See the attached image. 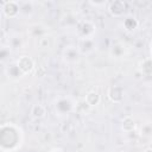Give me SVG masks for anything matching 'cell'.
<instances>
[{
    "instance_id": "cell-1",
    "label": "cell",
    "mask_w": 152,
    "mask_h": 152,
    "mask_svg": "<svg viewBox=\"0 0 152 152\" xmlns=\"http://www.w3.org/2000/svg\"><path fill=\"white\" fill-rule=\"evenodd\" d=\"M75 102L69 96H59L53 102V109L56 115L58 116H66L72 110H75Z\"/></svg>"
},
{
    "instance_id": "cell-2",
    "label": "cell",
    "mask_w": 152,
    "mask_h": 152,
    "mask_svg": "<svg viewBox=\"0 0 152 152\" xmlns=\"http://www.w3.org/2000/svg\"><path fill=\"white\" fill-rule=\"evenodd\" d=\"M76 36L78 39H86V38H94L96 32L95 24L89 19H81L77 20L76 25Z\"/></svg>"
},
{
    "instance_id": "cell-3",
    "label": "cell",
    "mask_w": 152,
    "mask_h": 152,
    "mask_svg": "<svg viewBox=\"0 0 152 152\" xmlns=\"http://www.w3.org/2000/svg\"><path fill=\"white\" fill-rule=\"evenodd\" d=\"M15 64H17V66L19 68V70L21 71V74L24 76L32 74L36 69L34 59L28 55H21L19 58L15 59Z\"/></svg>"
},
{
    "instance_id": "cell-4",
    "label": "cell",
    "mask_w": 152,
    "mask_h": 152,
    "mask_svg": "<svg viewBox=\"0 0 152 152\" xmlns=\"http://www.w3.org/2000/svg\"><path fill=\"white\" fill-rule=\"evenodd\" d=\"M127 2L124 0H114L108 4L107 11L113 18H122L127 12Z\"/></svg>"
},
{
    "instance_id": "cell-5",
    "label": "cell",
    "mask_w": 152,
    "mask_h": 152,
    "mask_svg": "<svg viewBox=\"0 0 152 152\" xmlns=\"http://www.w3.org/2000/svg\"><path fill=\"white\" fill-rule=\"evenodd\" d=\"M2 15L10 19H14L19 15V2L18 1H5L0 6Z\"/></svg>"
},
{
    "instance_id": "cell-6",
    "label": "cell",
    "mask_w": 152,
    "mask_h": 152,
    "mask_svg": "<svg viewBox=\"0 0 152 152\" xmlns=\"http://www.w3.org/2000/svg\"><path fill=\"white\" fill-rule=\"evenodd\" d=\"M107 97L113 103H121L125 97V90L121 86H110L107 90Z\"/></svg>"
},
{
    "instance_id": "cell-7",
    "label": "cell",
    "mask_w": 152,
    "mask_h": 152,
    "mask_svg": "<svg viewBox=\"0 0 152 152\" xmlns=\"http://www.w3.org/2000/svg\"><path fill=\"white\" fill-rule=\"evenodd\" d=\"M62 56H63V59H64L66 63L74 64V63H76V62L80 61L81 53H80L77 46L69 45V46H65V49H64L63 52H62Z\"/></svg>"
},
{
    "instance_id": "cell-8",
    "label": "cell",
    "mask_w": 152,
    "mask_h": 152,
    "mask_svg": "<svg viewBox=\"0 0 152 152\" xmlns=\"http://www.w3.org/2000/svg\"><path fill=\"white\" fill-rule=\"evenodd\" d=\"M77 49L81 55H90L96 49V42L95 38H86V39H78Z\"/></svg>"
},
{
    "instance_id": "cell-9",
    "label": "cell",
    "mask_w": 152,
    "mask_h": 152,
    "mask_svg": "<svg viewBox=\"0 0 152 152\" xmlns=\"http://www.w3.org/2000/svg\"><path fill=\"white\" fill-rule=\"evenodd\" d=\"M122 27L126 32L128 33H133L138 27H139V20L137 19V17L129 14V15H126L122 20Z\"/></svg>"
},
{
    "instance_id": "cell-10",
    "label": "cell",
    "mask_w": 152,
    "mask_h": 152,
    "mask_svg": "<svg viewBox=\"0 0 152 152\" xmlns=\"http://www.w3.org/2000/svg\"><path fill=\"white\" fill-rule=\"evenodd\" d=\"M83 101L87 103V106H88L89 108L96 107V106L100 104V102H101V95H100V93H99L97 90L91 89V90H89V91L86 94Z\"/></svg>"
},
{
    "instance_id": "cell-11",
    "label": "cell",
    "mask_w": 152,
    "mask_h": 152,
    "mask_svg": "<svg viewBox=\"0 0 152 152\" xmlns=\"http://www.w3.org/2000/svg\"><path fill=\"white\" fill-rule=\"evenodd\" d=\"M5 74H6V76H7L8 78H11V80H13V81H18V80H20V78L24 76V75L21 74V71L19 70V68L17 66L15 61L12 62V63H10V64H7V66H6V69H5Z\"/></svg>"
},
{
    "instance_id": "cell-12",
    "label": "cell",
    "mask_w": 152,
    "mask_h": 152,
    "mask_svg": "<svg viewBox=\"0 0 152 152\" xmlns=\"http://www.w3.org/2000/svg\"><path fill=\"white\" fill-rule=\"evenodd\" d=\"M138 71L140 72V75L144 77L150 78L151 74H152V64H151V58L146 57L142 61L139 62V66H138Z\"/></svg>"
},
{
    "instance_id": "cell-13",
    "label": "cell",
    "mask_w": 152,
    "mask_h": 152,
    "mask_svg": "<svg viewBox=\"0 0 152 152\" xmlns=\"http://www.w3.org/2000/svg\"><path fill=\"white\" fill-rule=\"evenodd\" d=\"M30 114L33 119L40 120V119L45 118V115H46V107L42 103H34L30 109Z\"/></svg>"
},
{
    "instance_id": "cell-14",
    "label": "cell",
    "mask_w": 152,
    "mask_h": 152,
    "mask_svg": "<svg viewBox=\"0 0 152 152\" xmlns=\"http://www.w3.org/2000/svg\"><path fill=\"white\" fill-rule=\"evenodd\" d=\"M135 121L131 115H126L121 120V129L126 133H132L135 129Z\"/></svg>"
},
{
    "instance_id": "cell-15",
    "label": "cell",
    "mask_w": 152,
    "mask_h": 152,
    "mask_svg": "<svg viewBox=\"0 0 152 152\" xmlns=\"http://www.w3.org/2000/svg\"><path fill=\"white\" fill-rule=\"evenodd\" d=\"M19 2V14L31 15L33 13V2L31 1H18Z\"/></svg>"
},
{
    "instance_id": "cell-16",
    "label": "cell",
    "mask_w": 152,
    "mask_h": 152,
    "mask_svg": "<svg viewBox=\"0 0 152 152\" xmlns=\"http://www.w3.org/2000/svg\"><path fill=\"white\" fill-rule=\"evenodd\" d=\"M8 46L11 48V50H18L23 46V39L19 34H13L8 38Z\"/></svg>"
},
{
    "instance_id": "cell-17",
    "label": "cell",
    "mask_w": 152,
    "mask_h": 152,
    "mask_svg": "<svg viewBox=\"0 0 152 152\" xmlns=\"http://www.w3.org/2000/svg\"><path fill=\"white\" fill-rule=\"evenodd\" d=\"M124 55H125V46L121 43H115L110 48V56L115 58H121Z\"/></svg>"
},
{
    "instance_id": "cell-18",
    "label": "cell",
    "mask_w": 152,
    "mask_h": 152,
    "mask_svg": "<svg viewBox=\"0 0 152 152\" xmlns=\"http://www.w3.org/2000/svg\"><path fill=\"white\" fill-rule=\"evenodd\" d=\"M28 33H30L32 37H34V38H37V37L40 38V37H43V36L46 34V31H45V28H44L42 25L36 24V25H33V26L30 27Z\"/></svg>"
},
{
    "instance_id": "cell-19",
    "label": "cell",
    "mask_w": 152,
    "mask_h": 152,
    "mask_svg": "<svg viewBox=\"0 0 152 152\" xmlns=\"http://www.w3.org/2000/svg\"><path fill=\"white\" fill-rule=\"evenodd\" d=\"M12 56V50L8 45H1L0 46V62L5 63L7 62Z\"/></svg>"
},
{
    "instance_id": "cell-20",
    "label": "cell",
    "mask_w": 152,
    "mask_h": 152,
    "mask_svg": "<svg viewBox=\"0 0 152 152\" xmlns=\"http://www.w3.org/2000/svg\"><path fill=\"white\" fill-rule=\"evenodd\" d=\"M38 45H39V48L40 49H46V48H49V45H50V38H49V36H43V37H40L39 39H38Z\"/></svg>"
},
{
    "instance_id": "cell-21",
    "label": "cell",
    "mask_w": 152,
    "mask_h": 152,
    "mask_svg": "<svg viewBox=\"0 0 152 152\" xmlns=\"http://www.w3.org/2000/svg\"><path fill=\"white\" fill-rule=\"evenodd\" d=\"M151 132H152V129H151V125L150 124H145L142 127H141V135H144V137H150V134H151Z\"/></svg>"
},
{
    "instance_id": "cell-22",
    "label": "cell",
    "mask_w": 152,
    "mask_h": 152,
    "mask_svg": "<svg viewBox=\"0 0 152 152\" xmlns=\"http://www.w3.org/2000/svg\"><path fill=\"white\" fill-rule=\"evenodd\" d=\"M6 37H7V32H6V30H5L2 26H0V42L5 40Z\"/></svg>"
},
{
    "instance_id": "cell-23",
    "label": "cell",
    "mask_w": 152,
    "mask_h": 152,
    "mask_svg": "<svg viewBox=\"0 0 152 152\" xmlns=\"http://www.w3.org/2000/svg\"><path fill=\"white\" fill-rule=\"evenodd\" d=\"M90 5H93L94 7H99V6H106V1H101V2H93V1H89Z\"/></svg>"
},
{
    "instance_id": "cell-24",
    "label": "cell",
    "mask_w": 152,
    "mask_h": 152,
    "mask_svg": "<svg viewBox=\"0 0 152 152\" xmlns=\"http://www.w3.org/2000/svg\"><path fill=\"white\" fill-rule=\"evenodd\" d=\"M141 152H152V147H151V145H146V146L142 148Z\"/></svg>"
},
{
    "instance_id": "cell-25",
    "label": "cell",
    "mask_w": 152,
    "mask_h": 152,
    "mask_svg": "<svg viewBox=\"0 0 152 152\" xmlns=\"http://www.w3.org/2000/svg\"><path fill=\"white\" fill-rule=\"evenodd\" d=\"M50 152H64L62 148H59V147H55V148H52Z\"/></svg>"
},
{
    "instance_id": "cell-26",
    "label": "cell",
    "mask_w": 152,
    "mask_h": 152,
    "mask_svg": "<svg viewBox=\"0 0 152 152\" xmlns=\"http://www.w3.org/2000/svg\"><path fill=\"white\" fill-rule=\"evenodd\" d=\"M2 21V13H1V11H0V23Z\"/></svg>"
}]
</instances>
